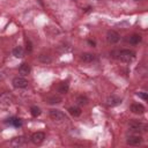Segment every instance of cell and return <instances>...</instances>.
I'll return each instance as SVG.
<instances>
[{
	"instance_id": "obj_11",
	"label": "cell",
	"mask_w": 148,
	"mask_h": 148,
	"mask_svg": "<svg viewBox=\"0 0 148 148\" xmlns=\"http://www.w3.org/2000/svg\"><path fill=\"white\" fill-rule=\"evenodd\" d=\"M141 40H142V37H141V35H138V34H133L131 36H127V38H126V42L132 45H136Z\"/></svg>"
},
{
	"instance_id": "obj_17",
	"label": "cell",
	"mask_w": 148,
	"mask_h": 148,
	"mask_svg": "<svg viewBox=\"0 0 148 148\" xmlns=\"http://www.w3.org/2000/svg\"><path fill=\"white\" fill-rule=\"evenodd\" d=\"M38 60L42 62V64H50L52 61V58L49 56V54H45V53H42L38 56Z\"/></svg>"
},
{
	"instance_id": "obj_22",
	"label": "cell",
	"mask_w": 148,
	"mask_h": 148,
	"mask_svg": "<svg viewBox=\"0 0 148 148\" xmlns=\"http://www.w3.org/2000/svg\"><path fill=\"white\" fill-rule=\"evenodd\" d=\"M30 111H31L32 117H38V116L40 114V109H39L38 106H32V108L30 109Z\"/></svg>"
},
{
	"instance_id": "obj_10",
	"label": "cell",
	"mask_w": 148,
	"mask_h": 148,
	"mask_svg": "<svg viewBox=\"0 0 148 148\" xmlns=\"http://www.w3.org/2000/svg\"><path fill=\"white\" fill-rule=\"evenodd\" d=\"M131 111H132L133 113H135V114H142V113H145L146 109H145V106H143L142 104H140V103H133V104L131 105Z\"/></svg>"
},
{
	"instance_id": "obj_3",
	"label": "cell",
	"mask_w": 148,
	"mask_h": 148,
	"mask_svg": "<svg viewBox=\"0 0 148 148\" xmlns=\"http://www.w3.org/2000/svg\"><path fill=\"white\" fill-rule=\"evenodd\" d=\"M12 83H13V86L15 87V88H17V89H23V88H27L28 87V80L25 79V77H23V76H15L14 79H13V81H12Z\"/></svg>"
},
{
	"instance_id": "obj_24",
	"label": "cell",
	"mask_w": 148,
	"mask_h": 148,
	"mask_svg": "<svg viewBox=\"0 0 148 148\" xmlns=\"http://www.w3.org/2000/svg\"><path fill=\"white\" fill-rule=\"evenodd\" d=\"M140 98H142L143 101H147V98H148V96H147V92H142V91H140V92H138L136 94Z\"/></svg>"
},
{
	"instance_id": "obj_1",
	"label": "cell",
	"mask_w": 148,
	"mask_h": 148,
	"mask_svg": "<svg viewBox=\"0 0 148 148\" xmlns=\"http://www.w3.org/2000/svg\"><path fill=\"white\" fill-rule=\"evenodd\" d=\"M118 59L123 62H131L135 58V52L132 50H121L118 52Z\"/></svg>"
},
{
	"instance_id": "obj_26",
	"label": "cell",
	"mask_w": 148,
	"mask_h": 148,
	"mask_svg": "<svg viewBox=\"0 0 148 148\" xmlns=\"http://www.w3.org/2000/svg\"><path fill=\"white\" fill-rule=\"evenodd\" d=\"M3 80V74H2V72H0V81H2Z\"/></svg>"
},
{
	"instance_id": "obj_16",
	"label": "cell",
	"mask_w": 148,
	"mask_h": 148,
	"mask_svg": "<svg viewBox=\"0 0 148 148\" xmlns=\"http://www.w3.org/2000/svg\"><path fill=\"white\" fill-rule=\"evenodd\" d=\"M68 112H69V114L72 116V117H79V116H81V109L80 108H77V106H71L69 109H68Z\"/></svg>"
},
{
	"instance_id": "obj_8",
	"label": "cell",
	"mask_w": 148,
	"mask_h": 148,
	"mask_svg": "<svg viewBox=\"0 0 148 148\" xmlns=\"http://www.w3.org/2000/svg\"><path fill=\"white\" fill-rule=\"evenodd\" d=\"M45 139V134L43 132H35L31 135V142L35 145H40Z\"/></svg>"
},
{
	"instance_id": "obj_14",
	"label": "cell",
	"mask_w": 148,
	"mask_h": 148,
	"mask_svg": "<svg viewBox=\"0 0 148 148\" xmlns=\"http://www.w3.org/2000/svg\"><path fill=\"white\" fill-rule=\"evenodd\" d=\"M95 54H92V53H88V52H86V53H82L81 56H80V59L83 61V62H92L94 60H95Z\"/></svg>"
},
{
	"instance_id": "obj_5",
	"label": "cell",
	"mask_w": 148,
	"mask_h": 148,
	"mask_svg": "<svg viewBox=\"0 0 148 148\" xmlns=\"http://www.w3.org/2000/svg\"><path fill=\"white\" fill-rule=\"evenodd\" d=\"M128 126H130L131 131L134 132V133H139V132H141V131H146V128H147L145 124L139 123V121H136V120H132V121H130Z\"/></svg>"
},
{
	"instance_id": "obj_7",
	"label": "cell",
	"mask_w": 148,
	"mask_h": 148,
	"mask_svg": "<svg viewBox=\"0 0 148 148\" xmlns=\"http://www.w3.org/2000/svg\"><path fill=\"white\" fill-rule=\"evenodd\" d=\"M126 142L130 146H138V145H140L142 142V136L139 135V134H131V135L127 136Z\"/></svg>"
},
{
	"instance_id": "obj_6",
	"label": "cell",
	"mask_w": 148,
	"mask_h": 148,
	"mask_svg": "<svg viewBox=\"0 0 148 148\" xmlns=\"http://www.w3.org/2000/svg\"><path fill=\"white\" fill-rule=\"evenodd\" d=\"M106 40L109 44H116L120 40V35L114 30H109L106 34Z\"/></svg>"
},
{
	"instance_id": "obj_25",
	"label": "cell",
	"mask_w": 148,
	"mask_h": 148,
	"mask_svg": "<svg viewBox=\"0 0 148 148\" xmlns=\"http://www.w3.org/2000/svg\"><path fill=\"white\" fill-rule=\"evenodd\" d=\"M88 43H89L90 45H92V46H95V42H92V40H88Z\"/></svg>"
},
{
	"instance_id": "obj_12",
	"label": "cell",
	"mask_w": 148,
	"mask_h": 148,
	"mask_svg": "<svg viewBox=\"0 0 148 148\" xmlns=\"http://www.w3.org/2000/svg\"><path fill=\"white\" fill-rule=\"evenodd\" d=\"M106 104L109 105V106H117V105H119V104H121V99L119 98V97H117V96H110V97H108V99H106Z\"/></svg>"
},
{
	"instance_id": "obj_18",
	"label": "cell",
	"mask_w": 148,
	"mask_h": 148,
	"mask_svg": "<svg viewBox=\"0 0 148 148\" xmlns=\"http://www.w3.org/2000/svg\"><path fill=\"white\" fill-rule=\"evenodd\" d=\"M7 123H8L9 125L14 126V127H21V126H22V121H21L18 118H10V119H8Z\"/></svg>"
},
{
	"instance_id": "obj_4",
	"label": "cell",
	"mask_w": 148,
	"mask_h": 148,
	"mask_svg": "<svg viewBox=\"0 0 148 148\" xmlns=\"http://www.w3.org/2000/svg\"><path fill=\"white\" fill-rule=\"evenodd\" d=\"M14 103V96L10 92H2L0 95V104L5 106H9Z\"/></svg>"
},
{
	"instance_id": "obj_15",
	"label": "cell",
	"mask_w": 148,
	"mask_h": 148,
	"mask_svg": "<svg viewBox=\"0 0 148 148\" xmlns=\"http://www.w3.org/2000/svg\"><path fill=\"white\" fill-rule=\"evenodd\" d=\"M13 56L16 58H23L24 57V49L22 46H16L13 50Z\"/></svg>"
},
{
	"instance_id": "obj_9",
	"label": "cell",
	"mask_w": 148,
	"mask_h": 148,
	"mask_svg": "<svg viewBox=\"0 0 148 148\" xmlns=\"http://www.w3.org/2000/svg\"><path fill=\"white\" fill-rule=\"evenodd\" d=\"M27 139L24 136H15L10 140V146L12 147H21L23 145H25Z\"/></svg>"
},
{
	"instance_id": "obj_2",
	"label": "cell",
	"mask_w": 148,
	"mask_h": 148,
	"mask_svg": "<svg viewBox=\"0 0 148 148\" xmlns=\"http://www.w3.org/2000/svg\"><path fill=\"white\" fill-rule=\"evenodd\" d=\"M50 118L54 121H58V123H61V121H65L67 120V117L66 114L61 111V110H58V109H52L50 110Z\"/></svg>"
},
{
	"instance_id": "obj_23",
	"label": "cell",
	"mask_w": 148,
	"mask_h": 148,
	"mask_svg": "<svg viewBox=\"0 0 148 148\" xmlns=\"http://www.w3.org/2000/svg\"><path fill=\"white\" fill-rule=\"evenodd\" d=\"M25 50L28 52H31L32 51V45H31V42L29 39H25Z\"/></svg>"
},
{
	"instance_id": "obj_19",
	"label": "cell",
	"mask_w": 148,
	"mask_h": 148,
	"mask_svg": "<svg viewBox=\"0 0 148 148\" xmlns=\"http://www.w3.org/2000/svg\"><path fill=\"white\" fill-rule=\"evenodd\" d=\"M68 88H69L68 82H61V83L59 84L58 90H59V92H61V94H66V92L68 91Z\"/></svg>"
},
{
	"instance_id": "obj_13",
	"label": "cell",
	"mask_w": 148,
	"mask_h": 148,
	"mask_svg": "<svg viewBox=\"0 0 148 148\" xmlns=\"http://www.w3.org/2000/svg\"><path fill=\"white\" fill-rule=\"evenodd\" d=\"M18 72H20V74L22 75V76H27V75H29L30 74V72H31V68H30V66L28 65V64H22L20 67H18Z\"/></svg>"
},
{
	"instance_id": "obj_20",
	"label": "cell",
	"mask_w": 148,
	"mask_h": 148,
	"mask_svg": "<svg viewBox=\"0 0 148 148\" xmlns=\"http://www.w3.org/2000/svg\"><path fill=\"white\" fill-rule=\"evenodd\" d=\"M76 103L79 105H87L88 104V98L83 95H80V96L76 97Z\"/></svg>"
},
{
	"instance_id": "obj_21",
	"label": "cell",
	"mask_w": 148,
	"mask_h": 148,
	"mask_svg": "<svg viewBox=\"0 0 148 148\" xmlns=\"http://www.w3.org/2000/svg\"><path fill=\"white\" fill-rule=\"evenodd\" d=\"M47 101L50 104H59L61 102V98L59 96H52V97H49Z\"/></svg>"
},
{
	"instance_id": "obj_27",
	"label": "cell",
	"mask_w": 148,
	"mask_h": 148,
	"mask_svg": "<svg viewBox=\"0 0 148 148\" xmlns=\"http://www.w3.org/2000/svg\"><path fill=\"white\" fill-rule=\"evenodd\" d=\"M136 1H138V0H136Z\"/></svg>"
}]
</instances>
